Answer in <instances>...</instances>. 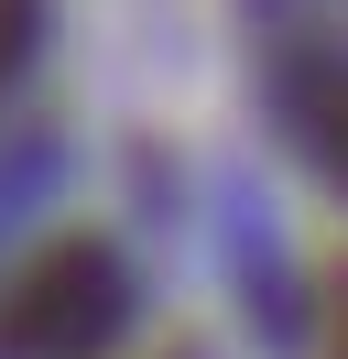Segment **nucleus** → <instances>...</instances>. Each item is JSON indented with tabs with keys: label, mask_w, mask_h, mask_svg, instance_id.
I'll return each instance as SVG.
<instances>
[{
	"label": "nucleus",
	"mask_w": 348,
	"mask_h": 359,
	"mask_svg": "<svg viewBox=\"0 0 348 359\" xmlns=\"http://www.w3.org/2000/svg\"><path fill=\"white\" fill-rule=\"evenodd\" d=\"M337 359H348V348H337Z\"/></svg>",
	"instance_id": "20e7f679"
},
{
	"label": "nucleus",
	"mask_w": 348,
	"mask_h": 359,
	"mask_svg": "<svg viewBox=\"0 0 348 359\" xmlns=\"http://www.w3.org/2000/svg\"><path fill=\"white\" fill-rule=\"evenodd\" d=\"M130 327V262L109 240H44L0 283V359H109Z\"/></svg>",
	"instance_id": "f257e3e1"
},
{
	"label": "nucleus",
	"mask_w": 348,
	"mask_h": 359,
	"mask_svg": "<svg viewBox=\"0 0 348 359\" xmlns=\"http://www.w3.org/2000/svg\"><path fill=\"white\" fill-rule=\"evenodd\" d=\"M33 33H44V0H0V88L22 76V55H33Z\"/></svg>",
	"instance_id": "7ed1b4c3"
},
{
	"label": "nucleus",
	"mask_w": 348,
	"mask_h": 359,
	"mask_svg": "<svg viewBox=\"0 0 348 359\" xmlns=\"http://www.w3.org/2000/svg\"><path fill=\"white\" fill-rule=\"evenodd\" d=\"M294 109H304V142H316V153L348 175V76H337V88H304Z\"/></svg>",
	"instance_id": "f03ea898"
}]
</instances>
